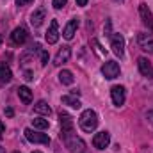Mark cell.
Returning a JSON list of instances; mask_svg holds the SVG:
<instances>
[{
	"label": "cell",
	"mask_w": 153,
	"mask_h": 153,
	"mask_svg": "<svg viewBox=\"0 0 153 153\" xmlns=\"http://www.w3.org/2000/svg\"><path fill=\"white\" fill-rule=\"evenodd\" d=\"M61 139L64 141L66 148L71 153H84L85 152V143L82 137H78L75 132H66V134H61Z\"/></svg>",
	"instance_id": "obj_1"
},
{
	"label": "cell",
	"mask_w": 153,
	"mask_h": 153,
	"mask_svg": "<svg viewBox=\"0 0 153 153\" xmlns=\"http://www.w3.org/2000/svg\"><path fill=\"white\" fill-rule=\"evenodd\" d=\"M78 125H80V128L84 132H94L96 126H98V114L94 111H91V109L84 111L78 117Z\"/></svg>",
	"instance_id": "obj_2"
},
{
	"label": "cell",
	"mask_w": 153,
	"mask_h": 153,
	"mask_svg": "<svg viewBox=\"0 0 153 153\" xmlns=\"http://www.w3.org/2000/svg\"><path fill=\"white\" fill-rule=\"evenodd\" d=\"M25 137L29 143H34V144H50V137L46 134H39V132H34L32 128H25Z\"/></svg>",
	"instance_id": "obj_3"
},
{
	"label": "cell",
	"mask_w": 153,
	"mask_h": 153,
	"mask_svg": "<svg viewBox=\"0 0 153 153\" xmlns=\"http://www.w3.org/2000/svg\"><path fill=\"white\" fill-rule=\"evenodd\" d=\"M109 144H111V134H109L107 130L94 134V137H93V146H94V148H98V150H105Z\"/></svg>",
	"instance_id": "obj_4"
},
{
	"label": "cell",
	"mask_w": 153,
	"mask_h": 153,
	"mask_svg": "<svg viewBox=\"0 0 153 153\" xmlns=\"http://www.w3.org/2000/svg\"><path fill=\"white\" fill-rule=\"evenodd\" d=\"M119 64L116 62V61H107L103 66H102V73L105 78H109V80H112L116 76H119Z\"/></svg>",
	"instance_id": "obj_5"
},
{
	"label": "cell",
	"mask_w": 153,
	"mask_h": 153,
	"mask_svg": "<svg viewBox=\"0 0 153 153\" xmlns=\"http://www.w3.org/2000/svg\"><path fill=\"white\" fill-rule=\"evenodd\" d=\"M45 39L48 45H55L59 41V25H57V20H52L50 22V27L45 34Z\"/></svg>",
	"instance_id": "obj_6"
},
{
	"label": "cell",
	"mask_w": 153,
	"mask_h": 153,
	"mask_svg": "<svg viewBox=\"0 0 153 153\" xmlns=\"http://www.w3.org/2000/svg\"><path fill=\"white\" fill-rule=\"evenodd\" d=\"M111 96H112V103H114L116 107H121V105L125 103V98H126L125 87H123V85H114V87L111 89Z\"/></svg>",
	"instance_id": "obj_7"
},
{
	"label": "cell",
	"mask_w": 153,
	"mask_h": 153,
	"mask_svg": "<svg viewBox=\"0 0 153 153\" xmlns=\"http://www.w3.org/2000/svg\"><path fill=\"white\" fill-rule=\"evenodd\" d=\"M111 46H112V52L117 57H123V53H125V38L121 34H114L112 41H111Z\"/></svg>",
	"instance_id": "obj_8"
},
{
	"label": "cell",
	"mask_w": 153,
	"mask_h": 153,
	"mask_svg": "<svg viewBox=\"0 0 153 153\" xmlns=\"http://www.w3.org/2000/svg\"><path fill=\"white\" fill-rule=\"evenodd\" d=\"M137 43H139V46H141L144 52L153 53V38L150 36V34H146V32H139V34H137Z\"/></svg>",
	"instance_id": "obj_9"
},
{
	"label": "cell",
	"mask_w": 153,
	"mask_h": 153,
	"mask_svg": "<svg viewBox=\"0 0 153 153\" xmlns=\"http://www.w3.org/2000/svg\"><path fill=\"white\" fill-rule=\"evenodd\" d=\"M27 39H29V32H27L25 27H16L13 30V34H11V41L14 45H23Z\"/></svg>",
	"instance_id": "obj_10"
},
{
	"label": "cell",
	"mask_w": 153,
	"mask_h": 153,
	"mask_svg": "<svg viewBox=\"0 0 153 153\" xmlns=\"http://www.w3.org/2000/svg\"><path fill=\"white\" fill-rule=\"evenodd\" d=\"M59 123H61V134L73 132V117L68 112H61L59 114Z\"/></svg>",
	"instance_id": "obj_11"
},
{
	"label": "cell",
	"mask_w": 153,
	"mask_h": 153,
	"mask_svg": "<svg viewBox=\"0 0 153 153\" xmlns=\"http://www.w3.org/2000/svg\"><path fill=\"white\" fill-rule=\"evenodd\" d=\"M137 66H139V71H141L143 76L153 78V66L146 57H139V59H137Z\"/></svg>",
	"instance_id": "obj_12"
},
{
	"label": "cell",
	"mask_w": 153,
	"mask_h": 153,
	"mask_svg": "<svg viewBox=\"0 0 153 153\" xmlns=\"http://www.w3.org/2000/svg\"><path fill=\"white\" fill-rule=\"evenodd\" d=\"M139 14H141L143 23H144L148 29H153V14H152V11L148 9L146 4H141V5H139Z\"/></svg>",
	"instance_id": "obj_13"
},
{
	"label": "cell",
	"mask_w": 153,
	"mask_h": 153,
	"mask_svg": "<svg viewBox=\"0 0 153 153\" xmlns=\"http://www.w3.org/2000/svg\"><path fill=\"white\" fill-rule=\"evenodd\" d=\"M45 18H46V9H45V7H38V9L30 14V23H32V27H39Z\"/></svg>",
	"instance_id": "obj_14"
},
{
	"label": "cell",
	"mask_w": 153,
	"mask_h": 153,
	"mask_svg": "<svg viewBox=\"0 0 153 153\" xmlns=\"http://www.w3.org/2000/svg\"><path fill=\"white\" fill-rule=\"evenodd\" d=\"M70 55H71V48H70V46H62V48L57 52V55H55V59H53V64H55V66H61L62 62H66V61L70 59Z\"/></svg>",
	"instance_id": "obj_15"
},
{
	"label": "cell",
	"mask_w": 153,
	"mask_h": 153,
	"mask_svg": "<svg viewBox=\"0 0 153 153\" xmlns=\"http://www.w3.org/2000/svg\"><path fill=\"white\" fill-rule=\"evenodd\" d=\"M76 29H78V20H76V18H73V20H71V22L64 27V30H62V36H64V39H73Z\"/></svg>",
	"instance_id": "obj_16"
},
{
	"label": "cell",
	"mask_w": 153,
	"mask_h": 153,
	"mask_svg": "<svg viewBox=\"0 0 153 153\" xmlns=\"http://www.w3.org/2000/svg\"><path fill=\"white\" fill-rule=\"evenodd\" d=\"M18 96H20V100H22L25 105H29V103L32 102V91H30L27 85H22V87H18Z\"/></svg>",
	"instance_id": "obj_17"
},
{
	"label": "cell",
	"mask_w": 153,
	"mask_h": 153,
	"mask_svg": "<svg viewBox=\"0 0 153 153\" xmlns=\"http://www.w3.org/2000/svg\"><path fill=\"white\" fill-rule=\"evenodd\" d=\"M62 103L68 105V107H71V109H80V107H82L80 100H78L76 96H73V94H66V96H62Z\"/></svg>",
	"instance_id": "obj_18"
},
{
	"label": "cell",
	"mask_w": 153,
	"mask_h": 153,
	"mask_svg": "<svg viewBox=\"0 0 153 153\" xmlns=\"http://www.w3.org/2000/svg\"><path fill=\"white\" fill-rule=\"evenodd\" d=\"M34 111H36L38 114H43V116H50L52 114V109H50V105H48L45 100H39L38 103L34 105Z\"/></svg>",
	"instance_id": "obj_19"
},
{
	"label": "cell",
	"mask_w": 153,
	"mask_h": 153,
	"mask_svg": "<svg viewBox=\"0 0 153 153\" xmlns=\"http://www.w3.org/2000/svg\"><path fill=\"white\" fill-rule=\"evenodd\" d=\"M11 78H13V71H11L9 64L2 62L0 64V80L2 82H11Z\"/></svg>",
	"instance_id": "obj_20"
},
{
	"label": "cell",
	"mask_w": 153,
	"mask_h": 153,
	"mask_svg": "<svg viewBox=\"0 0 153 153\" xmlns=\"http://www.w3.org/2000/svg\"><path fill=\"white\" fill-rule=\"evenodd\" d=\"M59 80H61V84H64V85H71L73 84V73L70 71V70H62L61 73H59Z\"/></svg>",
	"instance_id": "obj_21"
},
{
	"label": "cell",
	"mask_w": 153,
	"mask_h": 153,
	"mask_svg": "<svg viewBox=\"0 0 153 153\" xmlns=\"http://www.w3.org/2000/svg\"><path fill=\"white\" fill-rule=\"evenodd\" d=\"M32 126L38 128V130H46V128H48V119L36 117V119H32Z\"/></svg>",
	"instance_id": "obj_22"
},
{
	"label": "cell",
	"mask_w": 153,
	"mask_h": 153,
	"mask_svg": "<svg viewBox=\"0 0 153 153\" xmlns=\"http://www.w3.org/2000/svg\"><path fill=\"white\" fill-rule=\"evenodd\" d=\"M91 45L94 46V50H96V52H98L100 55H105V53H107V52H105V50H103V48L100 46V43H98V39H93V41H91Z\"/></svg>",
	"instance_id": "obj_23"
},
{
	"label": "cell",
	"mask_w": 153,
	"mask_h": 153,
	"mask_svg": "<svg viewBox=\"0 0 153 153\" xmlns=\"http://www.w3.org/2000/svg\"><path fill=\"white\" fill-rule=\"evenodd\" d=\"M66 4H68V0H53V7L55 9H62Z\"/></svg>",
	"instance_id": "obj_24"
},
{
	"label": "cell",
	"mask_w": 153,
	"mask_h": 153,
	"mask_svg": "<svg viewBox=\"0 0 153 153\" xmlns=\"http://www.w3.org/2000/svg\"><path fill=\"white\" fill-rule=\"evenodd\" d=\"M46 62H48V52L46 50H41V64L45 66Z\"/></svg>",
	"instance_id": "obj_25"
},
{
	"label": "cell",
	"mask_w": 153,
	"mask_h": 153,
	"mask_svg": "<svg viewBox=\"0 0 153 153\" xmlns=\"http://www.w3.org/2000/svg\"><path fill=\"white\" fill-rule=\"evenodd\" d=\"M4 135H5V125L0 121V137H4Z\"/></svg>",
	"instance_id": "obj_26"
},
{
	"label": "cell",
	"mask_w": 153,
	"mask_h": 153,
	"mask_svg": "<svg viewBox=\"0 0 153 153\" xmlns=\"http://www.w3.org/2000/svg\"><path fill=\"white\" fill-rule=\"evenodd\" d=\"M30 2H34V0H16L18 5H27V4H30Z\"/></svg>",
	"instance_id": "obj_27"
},
{
	"label": "cell",
	"mask_w": 153,
	"mask_h": 153,
	"mask_svg": "<svg viewBox=\"0 0 153 153\" xmlns=\"http://www.w3.org/2000/svg\"><path fill=\"white\" fill-rule=\"evenodd\" d=\"M32 78H34V76H32V71L27 70V71H25V80H32Z\"/></svg>",
	"instance_id": "obj_28"
},
{
	"label": "cell",
	"mask_w": 153,
	"mask_h": 153,
	"mask_svg": "<svg viewBox=\"0 0 153 153\" xmlns=\"http://www.w3.org/2000/svg\"><path fill=\"white\" fill-rule=\"evenodd\" d=\"M146 117H148V121L153 125V111H148V114H146Z\"/></svg>",
	"instance_id": "obj_29"
},
{
	"label": "cell",
	"mask_w": 153,
	"mask_h": 153,
	"mask_svg": "<svg viewBox=\"0 0 153 153\" xmlns=\"http://www.w3.org/2000/svg\"><path fill=\"white\" fill-rule=\"evenodd\" d=\"M76 5L84 7V5H87V0H76Z\"/></svg>",
	"instance_id": "obj_30"
},
{
	"label": "cell",
	"mask_w": 153,
	"mask_h": 153,
	"mask_svg": "<svg viewBox=\"0 0 153 153\" xmlns=\"http://www.w3.org/2000/svg\"><path fill=\"white\" fill-rule=\"evenodd\" d=\"M5 114H7V116H9V117H11V116L14 114V111H13L11 107H7V109H5Z\"/></svg>",
	"instance_id": "obj_31"
},
{
	"label": "cell",
	"mask_w": 153,
	"mask_h": 153,
	"mask_svg": "<svg viewBox=\"0 0 153 153\" xmlns=\"http://www.w3.org/2000/svg\"><path fill=\"white\" fill-rule=\"evenodd\" d=\"M105 34H107V36L111 34V22H107V27H105Z\"/></svg>",
	"instance_id": "obj_32"
},
{
	"label": "cell",
	"mask_w": 153,
	"mask_h": 153,
	"mask_svg": "<svg viewBox=\"0 0 153 153\" xmlns=\"http://www.w3.org/2000/svg\"><path fill=\"white\" fill-rule=\"evenodd\" d=\"M0 153H5V152H4V148H2V146H0Z\"/></svg>",
	"instance_id": "obj_33"
},
{
	"label": "cell",
	"mask_w": 153,
	"mask_h": 153,
	"mask_svg": "<svg viewBox=\"0 0 153 153\" xmlns=\"http://www.w3.org/2000/svg\"><path fill=\"white\" fill-rule=\"evenodd\" d=\"M2 39H4V38H2V34H0V43H2Z\"/></svg>",
	"instance_id": "obj_34"
},
{
	"label": "cell",
	"mask_w": 153,
	"mask_h": 153,
	"mask_svg": "<svg viewBox=\"0 0 153 153\" xmlns=\"http://www.w3.org/2000/svg\"><path fill=\"white\" fill-rule=\"evenodd\" d=\"M32 153H41V152H32Z\"/></svg>",
	"instance_id": "obj_35"
},
{
	"label": "cell",
	"mask_w": 153,
	"mask_h": 153,
	"mask_svg": "<svg viewBox=\"0 0 153 153\" xmlns=\"http://www.w3.org/2000/svg\"><path fill=\"white\" fill-rule=\"evenodd\" d=\"M13 153H20V152H13Z\"/></svg>",
	"instance_id": "obj_36"
},
{
	"label": "cell",
	"mask_w": 153,
	"mask_h": 153,
	"mask_svg": "<svg viewBox=\"0 0 153 153\" xmlns=\"http://www.w3.org/2000/svg\"><path fill=\"white\" fill-rule=\"evenodd\" d=\"M117 2H123V0H117Z\"/></svg>",
	"instance_id": "obj_37"
}]
</instances>
